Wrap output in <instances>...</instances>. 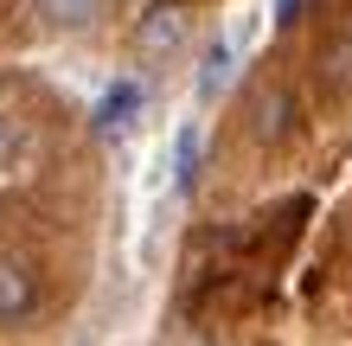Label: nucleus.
Returning a JSON list of instances; mask_svg holds the SVG:
<instances>
[{"mask_svg":"<svg viewBox=\"0 0 352 346\" xmlns=\"http://www.w3.org/2000/svg\"><path fill=\"white\" fill-rule=\"evenodd\" d=\"M135 116H141V84H135V77H116V84L102 90V103H96V135L122 141L135 129Z\"/></svg>","mask_w":352,"mask_h":346,"instance_id":"nucleus-1","label":"nucleus"},{"mask_svg":"<svg viewBox=\"0 0 352 346\" xmlns=\"http://www.w3.org/2000/svg\"><path fill=\"white\" fill-rule=\"evenodd\" d=\"M135 45L148 52V58H173L186 45V13L179 7H148L141 26H135Z\"/></svg>","mask_w":352,"mask_h":346,"instance_id":"nucleus-2","label":"nucleus"},{"mask_svg":"<svg viewBox=\"0 0 352 346\" xmlns=\"http://www.w3.org/2000/svg\"><path fill=\"white\" fill-rule=\"evenodd\" d=\"M32 308H38V282H32V270L0 257V321H26Z\"/></svg>","mask_w":352,"mask_h":346,"instance_id":"nucleus-3","label":"nucleus"},{"mask_svg":"<svg viewBox=\"0 0 352 346\" xmlns=\"http://www.w3.org/2000/svg\"><path fill=\"white\" fill-rule=\"evenodd\" d=\"M199 167H205V129H199V122H179V135H173V186L192 193Z\"/></svg>","mask_w":352,"mask_h":346,"instance_id":"nucleus-4","label":"nucleus"},{"mask_svg":"<svg viewBox=\"0 0 352 346\" xmlns=\"http://www.w3.org/2000/svg\"><path fill=\"white\" fill-rule=\"evenodd\" d=\"M231 77H237V52L231 45H205L199 52V103L224 96V90H231Z\"/></svg>","mask_w":352,"mask_h":346,"instance_id":"nucleus-5","label":"nucleus"},{"mask_svg":"<svg viewBox=\"0 0 352 346\" xmlns=\"http://www.w3.org/2000/svg\"><path fill=\"white\" fill-rule=\"evenodd\" d=\"M38 13H45V26H65V32H84L96 26L102 0H38Z\"/></svg>","mask_w":352,"mask_h":346,"instance_id":"nucleus-6","label":"nucleus"},{"mask_svg":"<svg viewBox=\"0 0 352 346\" xmlns=\"http://www.w3.org/2000/svg\"><path fill=\"white\" fill-rule=\"evenodd\" d=\"M282 129H288V96H282V90H269L263 103H256V135L269 141V135H282Z\"/></svg>","mask_w":352,"mask_h":346,"instance_id":"nucleus-7","label":"nucleus"},{"mask_svg":"<svg viewBox=\"0 0 352 346\" xmlns=\"http://www.w3.org/2000/svg\"><path fill=\"white\" fill-rule=\"evenodd\" d=\"M276 19H282V26H295V19H301V0H276Z\"/></svg>","mask_w":352,"mask_h":346,"instance_id":"nucleus-8","label":"nucleus"},{"mask_svg":"<svg viewBox=\"0 0 352 346\" xmlns=\"http://www.w3.org/2000/svg\"><path fill=\"white\" fill-rule=\"evenodd\" d=\"M0 148H7V135H0Z\"/></svg>","mask_w":352,"mask_h":346,"instance_id":"nucleus-9","label":"nucleus"}]
</instances>
